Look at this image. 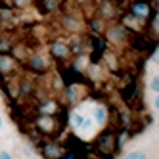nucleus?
Instances as JSON below:
<instances>
[{
  "mask_svg": "<svg viewBox=\"0 0 159 159\" xmlns=\"http://www.w3.org/2000/svg\"><path fill=\"white\" fill-rule=\"evenodd\" d=\"M153 107H155V111H159V94H157L155 100H153Z\"/></svg>",
  "mask_w": 159,
  "mask_h": 159,
  "instance_id": "4be33fe9",
  "label": "nucleus"
},
{
  "mask_svg": "<svg viewBox=\"0 0 159 159\" xmlns=\"http://www.w3.org/2000/svg\"><path fill=\"white\" fill-rule=\"evenodd\" d=\"M61 25L65 31H69V33H79V31H84V23H83V19L79 17L77 14H65L61 17Z\"/></svg>",
  "mask_w": 159,
  "mask_h": 159,
  "instance_id": "7ed1b4c3",
  "label": "nucleus"
},
{
  "mask_svg": "<svg viewBox=\"0 0 159 159\" xmlns=\"http://www.w3.org/2000/svg\"><path fill=\"white\" fill-rule=\"evenodd\" d=\"M106 121H107V111H106L104 106H100L96 109V123L98 125H106Z\"/></svg>",
  "mask_w": 159,
  "mask_h": 159,
  "instance_id": "ddd939ff",
  "label": "nucleus"
},
{
  "mask_svg": "<svg viewBox=\"0 0 159 159\" xmlns=\"http://www.w3.org/2000/svg\"><path fill=\"white\" fill-rule=\"evenodd\" d=\"M50 54H52V58H56L58 61H65V60L71 56L69 46H67V42H63V40L54 42L52 46H50Z\"/></svg>",
  "mask_w": 159,
  "mask_h": 159,
  "instance_id": "39448f33",
  "label": "nucleus"
},
{
  "mask_svg": "<svg viewBox=\"0 0 159 159\" xmlns=\"http://www.w3.org/2000/svg\"><path fill=\"white\" fill-rule=\"evenodd\" d=\"M29 69L33 73H46L48 71V61L42 58V56L35 54V56H31L29 58Z\"/></svg>",
  "mask_w": 159,
  "mask_h": 159,
  "instance_id": "0eeeda50",
  "label": "nucleus"
},
{
  "mask_svg": "<svg viewBox=\"0 0 159 159\" xmlns=\"http://www.w3.org/2000/svg\"><path fill=\"white\" fill-rule=\"evenodd\" d=\"M125 159H148V157H146V153H144V152L134 150V152H129L127 155H125Z\"/></svg>",
  "mask_w": 159,
  "mask_h": 159,
  "instance_id": "f3484780",
  "label": "nucleus"
},
{
  "mask_svg": "<svg viewBox=\"0 0 159 159\" xmlns=\"http://www.w3.org/2000/svg\"><path fill=\"white\" fill-rule=\"evenodd\" d=\"M157 27H159V17H157Z\"/></svg>",
  "mask_w": 159,
  "mask_h": 159,
  "instance_id": "a878e982",
  "label": "nucleus"
},
{
  "mask_svg": "<svg viewBox=\"0 0 159 159\" xmlns=\"http://www.w3.org/2000/svg\"><path fill=\"white\" fill-rule=\"evenodd\" d=\"M83 123H84V117L79 115V113H73V127H75V129H81Z\"/></svg>",
  "mask_w": 159,
  "mask_h": 159,
  "instance_id": "a211bd4d",
  "label": "nucleus"
},
{
  "mask_svg": "<svg viewBox=\"0 0 159 159\" xmlns=\"http://www.w3.org/2000/svg\"><path fill=\"white\" fill-rule=\"evenodd\" d=\"M40 4H42V10H44V12H54V10L60 6L58 0H42Z\"/></svg>",
  "mask_w": 159,
  "mask_h": 159,
  "instance_id": "2eb2a0df",
  "label": "nucleus"
},
{
  "mask_svg": "<svg viewBox=\"0 0 159 159\" xmlns=\"http://www.w3.org/2000/svg\"><path fill=\"white\" fill-rule=\"evenodd\" d=\"M37 129L40 130V132H44V134H50V132H54V129L58 127L56 125V119H54V115H46V113H42V115L37 119Z\"/></svg>",
  "mask_w": 159,
  "mask_h": 159,
  "instance_id": "423d86ee",
  "label": "nucleus"
},
{
  "mask_svg": "<svg viewBox=\"0 0 159 159\" xmlns=\"http://www.w3.org/2000/svg\"><path fill=\"white\" fill-rule=\"evenodd\" d=\"M100 16H102V19H113L117 16V10H115V6H113L109 0H104L100 6Z\"/></svg>",
  "mask_w": 159,
  "mask_h": 159,
  "instance_id": "1a4fd4ad",
  "label": "nucleus"
},
{
  "mask_svg": "<svg viewBox=\"0 0 159 159\" xmlns=\"http://www.w3.org/2000/svg\"><path fill=\"white\" fill-rule=\"evenodd\" d=\"M77 2H79V4H84V2H88V0H77Z\"/></svg>",
  "mask_w": 159,
  "mask_h": 159,
  "instance_id": "b1692460",
  "label": "nucleus"
},
{
  "mask_svg": "<svg viewBox=\"0 0 159 159\" xmlns=\"http://www.w3.org/2000/svg\"><path fill=\"white\" fill-rule=\"evenodd\" d=\"M123 2H134V0H123Z\"/></svg>",
  "mask_w": 159,
  "mask_h": 159,
  "instance_id": "393cba45",
  "label": "nucleus"
},
{
  "mask_svg": "<svg viewBox=\"0 0 159 159\" xmlns=\"http://www.w3.org/2000/svg\"><path fill=\"white\" fill-rule=\"evenodd\" d=\"M104 21L106 19H102V17L92 19V21H90V29H92L94 33H102V31H104Z\"/></svg>",
  "mask_w": 159,
  "mask_h": 159,
  "instance_id": "dca6fc26",
  "label": "nucleus"
},
{
  "mask_svg": "<svg viewBox=\"0 0 159 159\" xmlns=\"http://www.w3.org/2000/svg\"><path fill=\"white\" fill-rule=\"evenodd\" d=\"M153 63L159 67V50H157V54H153Z\"/></svg>",
  "mask_w": 159,
  "mask_h": 159,
  "instance_id": "5701e85b",
  "label": "nucleus"
},
{
  "mask_svg": "<svg viewBox=\"0 0 159 159\" xmlns=\"http://www.w3.org/2000/svg\"><path fill=\"white\" fill-rule=\"evenodd\" d=\"M69 46V52H71V56H83L84 54V42H83V39L81 37H73V40L67 44Z\"/></svg>",
  "mask_w": 159,
  "mask_h": 159,
  "instance_id": "9d476101",
  "label": "nucleus"
},
{
  "mask_svg": "<svg viewBox=\"0 0 159 159\" xmlns=\"http://www.w3.org/2000/svg\"><path fill=\"white\" fill-rule=\"evenodd\" d=\"M17 88H19V94L21 96H29L33 92V83L29 81V79H23L21 83H17Z\"/></svg>",
  "mask_w": 159,
  "mask_h": 159,
  "instance_id": "f8f14e48",
  "label": "nucleus"
},
{
  "mask_svg": "<svg viewBox=\"0 0 159 159\" xmlns=\"http://www.w3.org/2000/svg\"><path fill=\"white\" fill-rule=\"evenodd\" d=\"M0 125H2V119H0Z\"/></svg>",
  "mask_w": 159,
  "mask_h": 159,
  "instance_id": "bb28decb",
  "label": "nucleus"
},
{
  "mask_svg": "<svg viewBox=\"0 0 159 159\" xmlns=\"http://www.w3.org/2000/svg\"><path fill=\"white\" fill-rule=\"evenodd\" d=\"M0 159H14L10 152H0Z\"/></svg>",
  "mask_w": 159,
  "mask_h": 159,
  "instance_id": "412c9836",
  "label": "nucleus"
},
{
  "mask_svg": "<svg viewBox=\"0 0 159 159\" xmlns=\"http://www.w3.org/2000/svg\"><path fill=\"white\" fill-rule=\"evenodd\" d=\"M123 25L127 27L129 31H130V29L140 31V29H142V19H138V17L132 16V14H129V16H125V17H123Z\"/></svg>",
  "mask_w": 159,
  "mask_h": 159,
  "instance_id": "9b49d317",
  "label": "nucleus"
},
{
  "mask_svg": "<svg viewBox=\"0 0 159 159\" xmlns=\"http://www.w3.org/2000/svg\"><path fill=\"white\" fill-rule=\"evenodd\" d=\"M12 2V6H16V8H27L33 0H10Z\"/></svg>",
  "mask_w": 159,
  "mask_h": 159,
  "instance_id": "aec40b11",
  "label": "nucleus"
},
{
  "mask_svg": "<svg viewBox=\"0 0 159 159\" xmlns=\"http://www.w3.org/2000/svg\"><path fill=\"white\" fill-rule=\"evenodd\" d=\"M106 39H107V42L115 44V46H123L125 42H129L130 31L125 27L123 23H115V25H111V27L106 31Z\"/></svg>",
  "mask_w": 159,
  "mask_h": 159,
  "instance_id": "f257e3e1",
  "label": "nucleus"
},
{
  "mask_svg": "<svg viewBox=\"0 0 159 159\" xmlns=\"http://www.w3.org/2000/svg\"><path fill=\"white\" fill-rule=\"evenodd\" d=\"M12 60L6 58V56H0V73H8L10 69H12Z\"/></svg>",
  "mask_w": 159,
  "mask_h": 159,
  "instance_id": "4468645a",
  "label": "nucleus"
},
{
  "mask_svg": "<svg viewBox=\"0 0 159 159\" xmlns=\"http://www.w3.org/2000/svg\"><path fill=\"white\" fill-rule=\"evenodd\" d=\"M61 153H63L61 146L54 144V142H48V144L42 146V155H44V159H61Z\"/></svg>",
  "mask_w": 159,
  "mask_h": 159,
  "instance_id": "6e6552de",
  "label": "nucleus"
},
{
  "mask_svg": "<svg viewBox=\"0 0 159 159\" xmlns=\"http://www.w3.org/2000/svg\"><path fill=\"white\" fill-rule=\"evenodd\" d=\"M115 146H117V140H115V134H113L111 130H104L98 136V140H96L98 152H102L104 155H111L113 150H115Z\"/></svg>",
  "mask_w": 159,
  "mask_h": 159,
  "instance_id": "f03ea898",
  "label": "nucleus"
},
{
  "mask_svg": "<svg viewBox=\"0 0 159 159\" xmlns=\"http://www.w3.org/2000/svg\"><path fill=\"white\" fill-rule=\"evenodd\" d=\"M132 6H130V14L132 16H136L138 19H148L150 17V14H152V6H150V2L148 0H134V2H130Z\"/></svg>",
  "mask_w": 159,
  "mask_h": 159,
  "instance_id": "20e7f679",
  "label": "nucleus"
},
{
  "mask_svg": "<svg viewBox=\"0 0 159 159\" xmlns=\"http://www.w3.org/2000/svg\"><path fill=\"white\" fill-rule=\"evenodd\" d=\"M150 86H152V90H153L155 94H159V73L152 77V83H150Z\"/></svg>",
  "mask_w": 159,
  "mask_h": 159,
  "instance_id": "6ab92c4d",
  "label": "nucleus"
}]
</instances>
